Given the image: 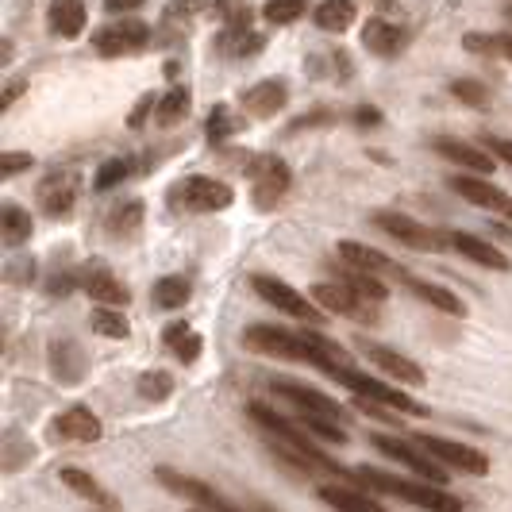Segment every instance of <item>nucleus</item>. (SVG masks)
Segmentation results:
<instances>
[{"label":"nucleus","instance_id":"11","mask_svg":"<svg viewBox=\"0 0 512 512\" xmlns=\"http://www.w3.org/2000/svg\"><path fill=\"white\" fill-rule=\"evenodd\" d=\"M274 393H278L282 401H289L301 416H320V420H332V424H343V428H347V409H343L339 401H332L328 393L312 389V385L293 382V378H278V382H274Z\"/></svg>","mask_w":512,"mask_h":512},{"label":"nucleus","instance_id":"24","mask_svg":"<svg viewBox=\"0 0 512 512\" xmlns=\"http://www.w3.org/2000/svg\"><path fill=\"white\" fill-rule=\"evenodd\" d=\"M362 47L370 54H378V58H393L405 47V27L385 20V16H374L370 24L362 27Z\"/></svg>","mask_w":512,"mask_h":512},{"label":"nucleus","instance_id":"1","mask_svg":"<svg viewBox=\"0 0 512 512\" xmlns=\"http://www.w3.org/2000/svg\"><path fill=\"white\" fill-rule=\"evenodd\" d=\"M243 343H247L255 355L285 359V362H305V366L324 370L328 378H335V374L347 370V366H355L335 339H328V335L316 332V328L293 332V328H278V324H251V328L243 332Z\"/></svg>","mask_w":512,"mask_h":512},{"label":"nucleus","instance_id":"46","mask_svg":"<svg viewBox=\"0 0 512 512\" xmlns=\"http://www.w3.org/2000/svg\"><path fill=\"white\" fill-rule=\"evenodd\" d=\"M24 89H27V81H24V77H12V81L4 85V97H0V108L8 112L12 104H16V101H20V97H24Z\"/></svg>","mask_w":512,"mask_h":512},{"label":"nucleus","instance_id":"52","mask_svg":"<svg viewBox=\"0 0 512 512\" xmlns=\"http://www.w3.org/2000/svg\"><path fill=\"white\" fill-rule=\"evenodd\" d=\"M193 512H205V509H193Z\"/></svg>","mask_w":512,"mask_h":512},{"label":"nucleus","instance_id":"6","mask_svg":"<svg viewBox=\"0 0 512 512\" xmlns=\"http://www.w3.org/2000/svg\"><path fill=\"white\" fill-rule=\"evenodd\" d=\"M251 289L266 301L270 308H278L293 320H305V324H324V308L316 305L312 297H305L301 289H293L289 282L274 278V274H255L251 278Z\"/></svg>","mask_w":512,"mask_h":512},{"label":"nucleus","instance_id":"47","mask_svg":"<svg viewBox=\"0 0 512 512\" xmlns=\"http://www.w3.org/2000/svg\"><path fill=\"white\" fill-rule=\"evenodd\" d=\"M154 108H158V101H154V97H143V101H139V108L131 112V128H143L147 112H154Z\"/></svg>","mask_w":512,"mask_h":512},{"label":"nucleus","instance_id":"44","mask_svg":"<svg viewBox=\"0 0 512 512\" xmlns=\"http://www.w3.org/2000/svg\"><path fill=\"white\" fill-rule=\"evenodd\" d=\"M197 12H220V0H170V16H197Z\"/></svg>","mask_w":512,"mask_h":512},{"label":"nucleus","instance_id":"31","mask_svg":"<svg viewBox=\"0 0 512 512\" xmlns=\"http://www.w3.org/2000/svg\"><path fill=\"white\" fill-rule=\"evenodd\" d=\"M31 231H35V220H31L27 208H20V205L0 208V235H4L8 247H24L27 239H31Z\"/></svg>","mask_w":512,"mask_h":512},{"label":"nucleus","instance_id":"37","mask_svg":"<svg viewBox=\"0 0 512 512\" xmlns=\"http://www.w3.org/2000/svg\"><path fill=\"white\" fill-rule=\"evenodd\" d=\"M93 332L108 335V339H128L131 324L124 320L120 308H93Z\"/></svg>","mask_w":512,"mask_h":512},{"label":"nucleus","instance_id":"10","mask_svg":"<svg viewBox=\"0 0 512 512\" xmlns=\"http://www.w3.org/2000/svg\"><path fill=\"white\" fill-rule=\"evenodd\" d=\"M370 447L374 451H382L389 455L393 462H401V466H409L416 478H424V482H432V486H447V466H439L428 451H420L412 439H401V436H370Z\"/></svg>","mask_w":512,"mask_h":512},{"label":"nucleus","instance_id":"41","mask_svg":"<svg viewBox=\"0 0 512 512\" xmlns=\"http://www.w3.org/2000/svg\"><path fill=\"white\" fill-rule=\"evenodd\" d=\"M451 93H455L462 104H470V108H486L489 104V89L482 85V81H474V77H459V81H451Z\"/></svg>","mask_w":512,"mask_h":512},{"label":"nucleus","instance_id":"22","mask_svg":"<svg viewBox=\"0 0 512 512\" xmlns=\"http://www.w3.org/2000/svg\"><path fill=\"white\" fill-rule=\"evenodd\" d=\"M447 243L459 251L462 258H470V262H478V266H486V270H509V258L501 255L493 243H486L482 235H470V231H447Z\"/></svg>","mask_w":512,"mask_h":512},{"label":"nucleus","instance_id":"13","mask_svg":"<svg viewBox=\"0 0 512 512\" xmlns=\"http://www.w3.org/2000/svg\"><path fill=\"white\" fill-rule=\"evenodd\" d=\"M312 301L324 308V312L347 316V320H359V324H378V312H382V305L366 301V297H359L355 289H347V285H339V282L312 285Z\"/></svg>","mask_w":512,"mask_h":512},{"label":"nucleus","instance_id":"27","mask_svg":"<svg viewBox=\"0 0 512 512\" xmlns=\"http://www.w3.org/2000/svg\"><path fill=\"white\" fill-rule=\"evenodd\" d=\"M401 285L409 289L412 297H420L424 305L439 308V312H447V316H466V305H462V297H455V293H451V289H443V285L424 282V278H412V274H405V278H401Z\"/></svg>","mask_w":512,"mask_h":512},{"label":"nucleus","instance_id":"35","mask_svg":"<svg viewBox=\"0 0 512 512\" xmlns=\"http://www.w3.org/2000/svg\"><path fill=\"white\" fill-rule=\"evenodd\" d=\"M143 228V201H120V205L108 212V235H116V239H131V235H139Z\"/></svg>","mask_w":512,"mask_h":512},{"label":"nucleus","instance_id":"30","mask_svg":"<svg viewBox=\"0 0 512 512\" xmlns=\"http://www.w3.org/2000/svg\"><path fill=\"white\" fill-rule=\"evenodd\" d=\"M355 16H359V8H355V0H320L316 4V12H312V20L320 31H347V27L355 24Z\"/></svg>","mask_w":512,"mask_h":512},{"label":"nucleus","instance_id":"16","mask_svg":"<svg viewBox=\"0 0 512 512\" xmlns=\"http://www.w3.org/2000/svg\"><path fill=\"white\" fill-rule=\"evenodd\" d=\"M39 208L51 216V220H62L70 216L77 205V174L74 170H54L47 178L39 181Z\"/></svg>","mask_w":512,"mask_h":512},{"label":"nucleus","instance_id":"18","mask_svg":"<svg viewBox=\"0 0 512 512\" xmlns=\"http://www.w3.org/2000/svg\"><path fill=\"white\" fill-rule=\"evenodd\" d=\"M447 185H451L459 197H466L470 205H478V208L505 212V208L512 205V197L505 193V189H497V185H493V181H486V178H474V174H455Z\"/></svg>","mask_w":512,"mask_h":512},{"label":"nucleus","instance_id":"38","mask_svg":"<svg viewBox=\"0 0 512 512\" xmlns=\"http://www.w3.org/2000/svg\"><path fill=\"white\" fill-rule=\"evenodd\" d=\"M305 12H308V0H266V8H262V16L278 27L297 24Z\"/></svg>","mask_w":512,"mask_h":512},{"label":"nucleus","instance_id":"4","mask_svg":"<svg viewBox=\"0 0 512 512\" xmlns=\"http://www.w3.org/2000/svg\"><path fill=\"white\" fill-rule=\"evenodd\" d=\"M335 382L343 385V389H351V393L362 397V401L382 405V409H389V412H405V416H424V412H428L416 397H412L409 389H397V385L382 382V378H370V374H362V370H355V366L339 370Z\"/></svg>","mask_w":512,"mask_h":512},{"label":"nucleus","instance_id":"34","mask_svg":"<svg viewBox=\"0 0 512 512\" xmlns=\"http://www.w3.org/2000/svg\"><path fill=\"white\" fill-rule=\"evenodd\" d=\"M185 116H189V89H185V85H170V89L158 97L154 124H158V128H174Z\"/></svg>","mask_w":512,"mask_h":512},{"label":"nucleus","instance_id":"12","mask_svg":"<svg viewBox=\"0 0 512 512\" xmlns=\"http://www.w3.org/2000/svg\"><path fill=\"white\" fill-rule=\"evenodd\" d=\"M151 43V27L135 16H124V20H112L104 24L101 31H93V51L104 54V58H120V54H139Z\"/></svg>","mask_w":512,"mask_h":512},{"label":"nucleus","instance_id":"26","mask_svg":"<svg viewBox=\"0 0 512 512\" xmlns=\"http://www.w3.org/2000/svg\"><path fill=\"white\" fill-rule=\"evenodd\" d=\"M89 24V12H85V0H51L47 8V27L58 39H77Z\"/></svg>","mask_w":512,"mask_h":512},{"label":"nucleus","instance_id":"50","mask_svg":"<svg viewBox=\"0 0 512 512\" xmlns=\"http://www.w3.org/2000/svg\"><path fill=\"white\" fill-rule=\"evenodd\" d=\"M505 216H509V220H512V205H509V208H505Z\"/></svg>","mask_w":512,"mask_h":512},{"label":"nucleus","instance_id":"15","mask_svg":"<svg viewBox=\"0 0 512 512\" xmlns=\"http://www.w3.org/2000/svg\"><path fill=\"white\" fill-rule=\"evenodd\" d=\"M251 185H255V205L266 212V208H274L289 193L293 174H289V166H285L278 154H262V158H255V166H251Z\"/></svg>","mask_w":512,"mask_h":512},{"label":"nucleus","instance_id":"43","mask_svg":"<svg viewBox=\"0 0 512 512\" xmlns=\"http://www.w3.org/2000/svg\"><path fill=\"white\" fill-rule=\"evenodd\" d=\"M27 166H35V158L27 151H4L0 154V178H16V174H24Z\"/></svg>","mask_w":512,"mask_h":512},{"label":"nucleus","instance_id":"3","mask_svg":"<svg viewBox=\"0 0 512 512\" xmlns=\"http://www.w3.org/2000/svg\"><path fill=\"white\" fill-rule=\"evenodd\" d=\"M247 416H251V420H255L258 428H262L270 439H278V443H285V447L301 451L308 462H316L328 478H335V482H351V486H355V470H347V466H343L339 459H332L328 451H320L316 436H312L308 428H301V420H297V416H282V412L270 409V405H262V401H255V405L247 409Z\"/></svg>","mask_w":512,"mask_h":512},{"label":"nucleus","instance_id":"40","mask_svg":"<svg viewBox=\"0 0 512 512\" xmlns=\"http://www.w3.org/2000/svg\"><path fill=\"white\" fill-rule=\"evenodd\" d=\"M128 174H131L128 158H108L101 170H97V178H93V189H97V193H108V189H116Z\"/></svg>","mask_w":512,"mask_h":512},{"label":"nucleus","instance_id":"48","mask_svg":"<svg viewBox=\"0 0 512 512\" xmlns=\"http://www.w3.org/2000/svg\"><path fill=\"white\" fill-rule=\"evenodd\" d=\"M143 0H104V12H112V16H124V12H135Z\"/></svg>","mask_w":512,"mask_h":512},{"label":"nucleus","instance_id":"29","mask_svg":"<svg viewBox=\"0 0 512 512\" xmlns=\"http://www.w3.org/2000/svg\"><path fill=\"white\" fill-rule=\"evenodd\" d=\"M335 282L355 289L359 297L374 301V305H385V301H389V289H385V282L378 274H366V270H355V266H343V262H339V266H335Z\"/></svg>","mask_w":512,"mask_h":512},{"label":"nucleus","instance_id":"20","mask_svg":"<svg viewBox=\"0 0 512 512\" xmlns=\"http://www.w3.org/2000/svg\"><path fill=\"white\" fill-rule=\"evenodd\" d=\"M58 482L77 493L81 501H89L93 509H104V512H116V497L108 493V489L89 474V470H81V466H62V474H58Z\"/></svg>","mask_w":512,"mask_h":512},{"label":"nucleus","instance_id":"33","mask_svg":"<svg viewBox=\"0 0 512 512\" xmlns=\"http://www.w3.org/2000/svg\"><path fill=\"white\" fill-rule=\"evenodd\" d=\"M216 51L228 54V58H247V54L262 51V35L251 27H224L216 39Z\"/></svg>","mask_w":512,"mask_h":512},{"label":"nucleus","instance_id":"21","mask_svg":"<svg viewBox=\"0 0 512 512\" xmlns=\"http://www.w3.org/2000/svg\"><path fill=\"white\" fill-rule=\"evenodd\" d=\"M289 101V85L285 81H258L251 85L247 93H243V108H247V116H255V120H270V116H278Z\"/></svg>","mask_w":512,"mask_h":512},{"label":"nucleus","instance_id":"49","mask_svg":"<svg viewBox=\"0 0 512 512\" xmlns=\"http://www.w3.org/2000/svg\"><path fill=\"white\" fill-rule=\"evenodd\" d=\"M355 120H359V128H374L382 116H378V108H359V112H355Z\"/></svg>","mask_w":512,"mask_h":512},{"label":"nucleus","instance_id":"7","mask_svg":"<svg viewBox=\"0 0 512 512\" xmlns=\"http://www.w3.org/2000/svg\"><path fill=\"white\" fill-rule=\"evenodd\" d=\"M374 228H382L389 239H397L401 247H409V251H443V247H451L447 243V235H439L436 228H428V224H420V220H412L405 212H397V208H382V212H374Z\"/></svg>","mask_w":512,"mask_h":512},{"label":"nucleus","instance_id":"9","mask_svg":"<svg viewBox=\"0 0 512 512\" xmlns=\"http://www.w3.org/2000/svg\"><path fill=\"white\" fill-rule=\"evenodd\" d=\"M154 478L170 489V493H178V497H185V501H193L197 509H205V512H247L243 505H235L231 497H224L216 486H208V482L193 478V474H181V470H170V466H158Z\"/></svg>","mask_w":512,"mask_h":512},{"label":"nucleus","instance_id":"39","mask_svg":"<svg viewBox=\"0 0 512 512\" xmlns=\"http://www.w3.org/2000/svg\"><path fill=\"white\" fill-rule=\"evenodd\" d=\"M174 393V378L166 374V370H147L143 378H139V397L143 401H166Z\"/></svg>","mask_w":512,"mask_h":512},{"label":"nucleus","instance_id":"23","mask_svg":"<svg viewBox=\"0 0 512 512\" xmlns=\"http://www.w3.org/2000/svg\"><path fill=\"white\" fill-rule=\"evenodd\" d=\"M320 501L332 505L335 512H389L382 501H374L366 489L343 486V482H324V486H320Z\"/></svg>","mask_w":512,"mask_h":512},{"label":"nucleus","instance_id":"45","mask_svg":"<svg viewBox=\"0 0 512 512\" xmlns=\"http://www.w3.org/2000/svg\"><path fill=\"white\" fill-rule=\"evenodd\" d=\"M482 147H486L493 158H501L505 166H512V139H497V135H486V139H482Z\"/></svg>","mask_w":512,"mask_h":512},{"label":"nucleus","instance_id":"14","mask_svg":"<svg viewBox=\"0 0 512 512\" xmlns=\"http://www.w3.org/2000/svg\"><path fill=\"white\" fill-rule=\"evenodd\" d=\"M359 355L362 359H370V366H378L385 378L401 382V389H420V385L428 382V374H424L416 362L405 359V355H401V351H393V347H385V343L359 339Z\"/></svg>","mask_w":512,"mask_h":512},{"label":"nucleus","instance_id":"25","mask_svg":"<svg viewBox=\"0 0 512 512\" xmlns=\"http://www.w3.org/2000/svg\"><path fill=\"white\" fill-rule=\"evenodd\" d=\"M54 428H58V436H62V439H74V443H97V439L104 436L97 412L85 409V405H74V409L58 412Z\"/></svg>","mask_w":512,"mask_h":512},{"label":"nucleus","instance_id":"8","mask_svg":"<svg viewBox=\"0 0 512 512\" xmlns=\"http://www.w3.org/2000/svg\"><path fill=\"white\" fill-rule=\"evenodd\" d=\"M412 443H416L420 451H428V455H432L439 466H451V470L474 474V478L489 474L486 451H478V447H470V443H455V439L432 436V432H416V436H412Z\"/></svg>","mask_w":512,"mask_h":512},{"label":"nucleus","instance_id":"17","mask_svg":"<svg viewBox=\"0 0 512 512\" xmlns=\"http://www.w3.org/2000/svg\"><path fill=\"white\" fill-rule=\"evenodd\" d=\"M335 255H339V262L343 266H355V270H366V274H393L397 282L409 274V270H401L393 258L385 255V251H378V247H366V243H359V239H343L339 247H335Z\"/></svg>","mask_w":512,"mask_h":512},{"label":"nucleus","instance_id":"19","mask_svg":"<svg viewBox=\"0 0 512 512\" xmlns=\"http://www.w3.org/2000/svg\"><path fill=\"white\" fill-rule=\"evenodd\" d=\"M436 151L451 162L470 170L474 178H489L493 174V154L486 147H474V143H462V139H436Z\"/></svg>","mask_w":512,"mask_h":512},{"label":"nucleus","instance_id":"32","mask_svg":"<svg viewBox=\"0 0 512 512\" xmlns=\"http://www.w3.org/2000/svg\"><path fill=\"white\" fill-rule=\"evenodd\" d=\"M162 339H166V347H170L181 362H197V359H201V351H205V339L193 332L185 320L170 324V328L162 332Z\"/></svg>","mask_w":512,"mask_h":512},{"label":"nucleus","instance_id":"2","mask_svg":"<svg viewBox=\"0 0 512 512\" xmlns=\"http://www.w3.org/2000/svg\"><path fill=\"white\" fill-rule=\"evenodd\" d=\"M355 486L366 489V493L409 501L424 512H462V497H455L447 486H432L424 478H401V474H389L378 466H355Z\"/></svg>","mask_w":512,"mask_h":512},{"label":"nucleus","instance_id":"28","mask_svg":"<svg viewBox=\"0 0 512 512\" xmlns=\"http://www.w3.org/2000/svg\"><path fill=\"white\" fill-rule=\"evenodd\" d=\"M85 293H89L101 308H124L131 301L124 282H116V278H112L108 270H101V266L85 274Z\"/></svg>","mask_w":512,"mask_h":512},{"label":"nucleus","instance_id":"42","mask_svg":"<svg viewBox=\"0 0 512 512\" xmlns=\"http://www.w3.org/2000/svg\"><path fill=\"white\" fill-rule=\"evenodd\" d=\"M231 131H235V120H231L228 104H216L208 112V143H224L231 139Z\"/></svg>","mask_w":512,"mask_h":512},{"label":"nucleus","instance_id":"36","mask_svg":"<svg viewBox=\"0 0 512 512\" xmlns=\"http://www.w3.org/2000/svg\"><path fill=\"white\" fill-rule=\"evenodd\" d=\"M189 301V282L181 278V274H170V278H158L154 282V308H166V312H174Z\"/></svg>","mask_w":512,"mask_h":512},{"label":"nucleus","instance_id":"51","mask_svg":"<svg viewBox=\"0 0 512 512\" xmlns=\"http://www.w3.org/2000/svg\"><path fill=\"white\" fill-rule=\"evenodd\" d=\"M509 20H512V8H509Z\"/></svg>","mask_w":512,"mask_h":512},{"label":"nucleus","instance_id":"5","mask_svg":"<svg viewBox=\"0 0 512 512\" xmlns=\"http://www.w3.org/2000/svg\"><path fill=\"white\" fill-rule=\"evenodd\" d=\"M170 205L181 212H224L235 205V189L208 174H189L170 189Z\"/></svg>","mask_w":512,"mask_h":512}]
</instances>
